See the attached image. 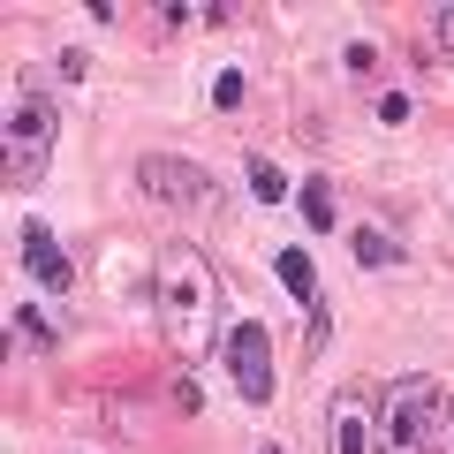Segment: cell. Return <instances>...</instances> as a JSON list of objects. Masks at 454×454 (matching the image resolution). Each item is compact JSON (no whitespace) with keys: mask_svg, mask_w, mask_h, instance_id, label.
<instances>
[{"mask_svg":"<svg viewBox=\"0 0 454 454\" xmlns=\"http://www.w3.org/2000/svg\"><path fill=\"white\" fill-rule=\"evenodd\" d=\"M212 310H220V280H212V265L197 258L190 243H175L160 258V318H167V333H175L182 356L212 348Z\"/></svg>","mask_w":454,"mask_h":454,"instance_id":"6da1fadb","label":"cell"},{"mask_svg":"<svg viewBox=\"0 0 454 454\" xmlns=\"http://www.w3.org/2000/svg\"><path fill=\"white\" fill-rule=\"evenodd\" d=\"M454 424L447 379H394L379 394V454H432Z\"/></svg>","mask_w":454,"mask_h":454,"instance_id":"7a4b0ae2","label":"cell"},{"mask_svg":"<svg viewBox=\"0 0 454 454\" xmlns=\"http://www.w3.org/2000/svg\"><path fill=\"white\" fill-rule=\"evenodd\" d=\"M137 190H145L152 205H175V212H220V182H212L205 167L175 160V152H145V160H137Z\"/></svg>","mask_w":454,"mask_h":454,"instance_id":"3957f363","label":"cell"},{"mask_svg":"<svg viewBox=\"0 0 454 454\" xmlns=\"http://www.w3.org/2000/svg\"><path fill=\"white\" fill-rule=\"evenodd\" d=\"M46 152H53V98L23 83V98L8 106V182H38Z\"/></svg>","mask_w":454,"mask_h":454,"instance_id":"277c9868","label":"cell"},{"mask_svg":"<svg viewBox=\"0 0 454 454\" xmlns=\"http://www.w3.org/2000/svg\"><path fill=\"white\" fill-rule=\"evenodd\" d=\"M220 356H227L235 394H243L250 409L273 402V333H265L258 318H235V325H227V333H220Z\"/></svg>","mask_w":454,"mask_h":454,"instance_id":"5b68a950","label":"cell"},{"mask_svg":"<svg viewBox=\"0 0 454 454\" xmlns=\"http://www.w3.org/2000/svg\"><path fill=\"white\" fill-rule=\"evenodd\" d=\"M325 447L333 454H379V424L364 417L356 394H340V402L325 409Z\"/></svg>","mask_w":454,"mask_h":454,"instance_id":"8992f818","label":"cell"},{"mask_svg":"<svg viewBox=\"0 0 454 454\" xmlns=\"http://www.w3.org/2000/svg\"><path fill=\"white\" fill-rule=\"evenodd\" d=\"M23 265H31V280H38V288H53V295H61L68 288V280H76V265H68V250L61 243H53V227H23Z\"/></svg>","mask_w":454,"mask_h":454,"instance_id":"52a82bcc","label":"cell"},{"mask_svg":"<svg viewBox=\"0 0 454 454\" xmlns=\"http://www.w3.org/2000/svg\"><path fill=\"white\" fill-rule=\"evenodd\" d=\"M280 288H288L303 310H318V265H310V250H295V243L280 250Z\"/></svg>","mask_w":454,"mask_h":454,"instance_id":"ba28073f","label":"cell"},{"mask_svg":"<svg viewBox=\"0 0 454 454\" xmlns=\"http://www.w3.org/2000/svg\"><path fill=\"white\" fill-rule=\"evenodd\" d=\"M295 205H303V227H318V235L340 220V205H333V182H325V175H310L303 190H295Z\"/></svg>","mask_w":454,"mask_h":454,"instance_id":"9c48e42d","label":"cell"},{"mask_svg":"<svg viewBox=\"0 0 454 454\" xmlns=\"http://www.w3.org/2000/svg\"><path fill=\"white\" fill-rule=\"evenodd\" d=\"M8 325H16V340H23V348H53V325L38 318L31 303H16V318H8Z\"/></svg>","mask_w":454,"mask_h":454,"instance_id":"30bf717a","label":"cell"},{"mask_svg":"<svg viewBox=\"0 0 454 454\" xmlns=\"http://www.w3.org/2000/svg\"><path fill=\"white\" fill-rule=\"evenodd\" d=\"M250 190H258L265 205H280V197H288V175H280L273 160H250Z\"/></svg>","mask_w":454,"mask_h":454,"instance_id":"8fae6325","label":"cell"},{"mask_svg":"<svg viewBox=\"0 0 454 454\" xmlns=\"http://www.w3.org/2000/svg\"><path fill=\"white\" fill-rule=\"evenodd\" d=\"M356 258H364V265L379 273V265H394V243L379 235V227H364V235H356Z\"/></svg>","mask_w":454,"mask_h":454,"instance_id":"7c38bea8","label":"cell"},{"mask_svg":"<svg viewBox=\"0 0 454 454\" xmlns=\"http://www.w3.org/2000/svg\"><path fill=\"white\" fill-rule=\"evenodd\" d=\"M212 106H227V114L243 106V76H235V68H220V76H212Z\"/></svg>","mask_w":454,"mask_h":454,"instance_id":"4fadbf2b","label":"cell"},{"mask_svg":"<svg viewBox=\"0 0 454 454\" xmlns=\"http://www.w3.org/2000/svg\"><path fill=\"white\" fill-rule=\"evenodd\" d=\"M432 31H439V46H454V8H439V16H432Z\"/></svg>","mask_w":454,"mask_h":454,"instance_id":"5bb4252c","label":"cell"},{"mask_svg":"<svg viewBox=\"0 0 454 454\" xmlns=\"http://www.w3.org/2000/svg\"><path fill=\"white\" fill-rule=\"evenodd\" d=\"M258 454H288V447H258Z\"/></svg>","mask_w":454,"mask_h":454,"instance_id":"9a60e30c","label":"cell"}]
</instances>
